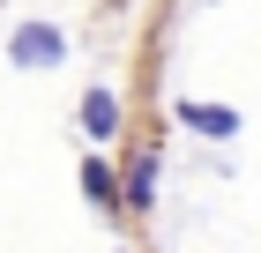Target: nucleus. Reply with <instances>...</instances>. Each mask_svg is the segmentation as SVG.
<instances>
[{
	"instance_id": "f03ea898",
	"label": "nucleus",
	"mask_w": 261,
	"mask_h": 253,
	"mask_svg": "<svg viewBox=\"0 0 261 253\" xmlns=\"http://www.w3.org/2000/svg\"><path fill=\"white\" fill-rule=\"evenodd\" d=\"M75 119H82V134L105 149V142H120L127 104H120V90H112V82H90V90H82V104H75Z\"/></svg>"
},
{
	"instance_id": "20e7f679",
	"label": "nucleus",
	"mask_w": 261,
	"mask_h": 253,
	"mask_svg": "<svg viewBox=\"0 0 261 253\" xmlns=\"http://www.w3.org/2000/svg\"><path fill=\"white\" fill-rule=\"evenodd\" d=\"M82 194H90L97 216H127V209H120V172H112V156H105V149L82 156Z\"/></svg>"
},
{
	"instance_id": "f257e3e1",
	"label": "nucleus",
	"mask_w": 261,
	"mask_h": 253,
	"mask_svg": "<svg viewBox=\"0 0 261 253\" xmlns=\"http://www.w3.org/2000/svg\"><path fill=\"white\" fill-rule=\"evenodd\" d=\"M8 60L15 67H60L67 60V30L60 22H15L8 30Z\"/></svg>"
},
{
	"instance_id": "7ed1b4c3",
	"label": "nucleus",
	"mask_w": 261,
	"mask_h": 253,
	"mask_svg": "<svg viewBox=\"0 0 261 253\" xmlns=\"http://www.w3.org/2000/svg\"><path fill=\"white\" fill-rule=\"evenodd\" d=\"M120 209L127 216H149V209H157V149H135L120 164Z\"/></svg>"
},
{
	"instance_id": "39448f33",
	"label": "nucleus",
	"mask_w": 261,
	"mask_h": 253,
	"mask_svg": "<svg viewBox=\"0 0 261 253\" xmlns=\"http://www.w3.org/2000/svg\"><path fill=\"white\" fill-rule=\"evenodd\" d=\"M172 112H179V127H194V134H209V142H231V134L246 127L231 104H201V97H179Z\"/></svg>"
}]
</instances>
